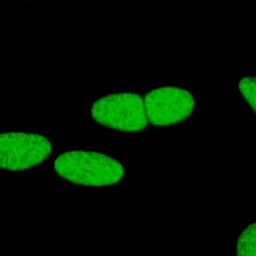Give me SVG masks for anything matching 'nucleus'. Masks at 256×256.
Here are the masks:
<instances>
[{
	"label": "nucleus",
	"mask_w": 256,
	"mask_h": 256,
	"mask_svg": "<svg viewBox=\"0 0 256 256\" xmlns=\"http://www.w3.org/2000/svg\"><path fill=\"white\" fill-rule=\"evenodd\" d=\"M236 256H256V220L246 225L236 240Z\"/></svg>",
	"instance_id": "nucleus-5"
},
{
	"label": "nucleus",
	"mask_w": 256,
	"mask_h": 256,
	"mask_svg": "<svg viewBox=\"0 0 256 256\" xmlns=\"http://www.w3.org/2000/svg\"><path fill=\"white\" fill-rule=\"evenodd\" d=\"M90 115L97 124L123 133L141 132L148 125L144 98L131 91L100 97L92 104Z\"/></svg>",
	"instance_id": "nucleus-2"
},
{
	"label": "nucleus",
	"mask_w": 256,
	"mask_h": 256,
	"mask_svg": "<svg viewBox=\"0 0 256 256\" xmlns=\"http://www.w3.org/2000/svg\"><path fill=\"white\" fill-rule=\"evenodd\" d=\"M54 171L70 183L93 187L115 185L125 175L123 165L115 158L101 152L84 150L60 153L55 158Z\"/></svg>",
	"instance_id": "nucleus-1"
},
{
	"label": "nucleus",
	"mask_w": 256,
	"mask_h": 256,
	"mask_svg": "<svg viewBox=\"0 0 256 256\" xmlns=\"http://www.w3.org/2000/svg\"><path fill=\"white\" fill-rule=\"evenodd\" d=\"M51 152V140L39 133L11 131L2 133L0 137V163L7 171L34 168L44 162Z\"/></svg>",
	"instance_id": "nucleus-3"
},
{
	"label": "nucleus",
	"mask_w": 256,
	"mask_h": 256,
	"mask_svg": "<svg viewBox=\"0 0 256 256\" xmlns=\"http://www.w3.org/2000/svg\"><path fill=\"white\" fill-rule=\"evenodd\" d=\"M238 89L244 101L256 114V75H246L238 82Z\"/></svg>",
	"instance_id": "nucleus-6"
},
{
	"label": "nucleus",
	"mask_w": 256,
	"mask_h": 256,
	"mask_svg": "<svg viewBox=\"0 0 256 256\" xmlns=\"http://www.w3.org/2000/svg\"><path fill=\"white\" fill-rule=\"evenodd\" d=\"M148 122L154 127H171L189 119L195 110L193 94L182 87L163 86L144 96Z\"/></svg>",
	"instance_id": "nucleus-4"
}]
</instances>
